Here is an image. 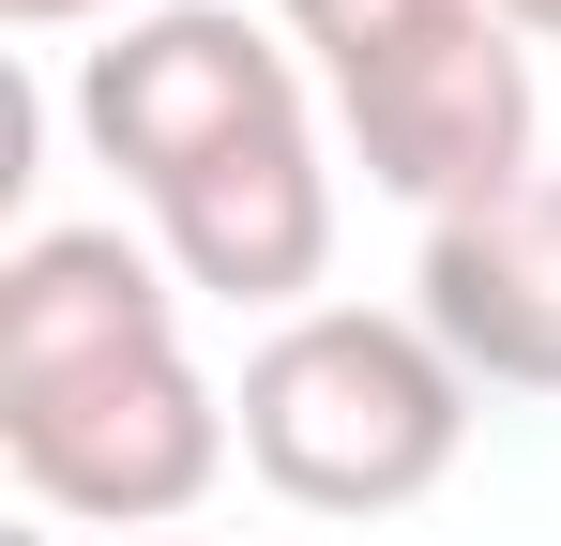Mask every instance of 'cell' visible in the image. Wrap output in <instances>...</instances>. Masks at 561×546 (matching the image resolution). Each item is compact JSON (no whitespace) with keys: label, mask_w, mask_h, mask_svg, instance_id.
<instances>
[{"label":"cell","mask_w":561,"mask_h":546,"mask_svg":"<svg viewBox=\"0 0 561 546\" xmlns=\"http://www.w3.org/2000/svg\"><path fill=\"white\" fill-rule=\"evenodd\" d=\"M15 31H77V15H122V0H0Z\"/></svg>","instance_id":"52a82bcc"},{"label":"cell","mask_w":561,"mask_h":546,"mask_svg":"<svg viewBox=\"0 0 561 546\" xmlns=\"http://www.w3.org/2000/svg\"><path fill=\"white\" fill-rule=\"evenodd\" d=\"M0 455L46 516L152 532L213 501L243 410L183 364V288L122 228H31L0 259Z\"/></svg>","instance_id":"6da1fadb"},{"label":"cell","mask_w":561,"mask_h":546,"mask_svg":"<svg viewBox=\"0 0 561 546\" xmlns=\"http://www.w3.org/2000/svg\"><path fill=\"white\" fill-rule=\"evenodd\" d=\"M274 122H304V46H274L243 0H152L106 46H77V137L137 197L197 182L213 152H243Z\"/></svg>","instance_id":"277c9868"},{"label":"cell","mask_w":561,"mask_h":546,"mask_svg":"<svg viewBox=\"0 0 561 546\" xmlns=\"http://www.w3.org/2000/svg\"><path fill=\"white\" fill-rule=\"evenodd\" d=\"M243 470L304 516H410L470 455V364L394 304H304L243 350Z\"/></svg>","instance_id":"7a4b0ae2"},{"label":"cell","mask_w":561,"mask_h":546,"mask_svg":"<svg viewBox=\"0 0 561 546\" xmlns=\"http://www.w3.org/2000/svg\"><path fill=\"white\" fill-rule=\"evenodd\" d=\"M168 546H197V532H168Z\"/></svg>","instance_id":"30bf717a"},{"label":"cell","mask_w":561,"mask_h":546,"mask_svg":"<svg viewBox=\"0 0 561 546\" xmlns=\"http://www.w3.org/2000/svg\"><path fill=\"white\" fill-rule=\"evenodd\" d=\"M379 197L425 228L531 182V46L501 0H274Z\"/></svg>","instance_id":"3957f363"},{"label":"cell","mask_w":561,"mask_h":546,"mask_svg":"<svg viewBox=\"0 0 561 546\" xmlns=\"http://www.w3.org/2000/svg\"><path fill=\"white\" fill-rule=\"evenodd\" d=\"M410 319L470 364V395H561V168L440 213L410 259Z\"/></svg>","instance_id":"5b68a950"},{"label":"cell","mask_w":561,"mask_h":546,"mask_svg":"<svg viewBox=\"0 0 561 546\" xmlns=\"http://www.w3.org/2000/svg\"><path fill=\"white\" fill-rule=\"evenodd\" d=\"M15 546H46V532H15Z\"/></svg>","instance_id":"9c48e42d"},{"label":"cell","mask_w":561,"mask_h":546,"mask_svg":"<svg viewBox=\"0 0 561 546\" xmlns=\"http://www.w3.org/2000/svg\"><path fill=\"white\" fill-rule=\"evenodd\" d=\"M501 15H516V31H547V46H561V0H501Z\"/></svg>","instance_id":"ba28073f"},{"label":"cell","mask_w":561,"mask_h":546,"mask_svg":"<svg viewBox=\"0 0 561 546\" xmlns=\"http://www.w3.org/2000/svg\"><path fill=\"white\" fill-rule=\"evenodd\" d=\"M152 259L213 288V304H259V319H304V288L334 273V168H319V122H274L243 152H213L197 182L152 197Z\"/></svg>","instance_id":"8992f818"}]
</instances>
